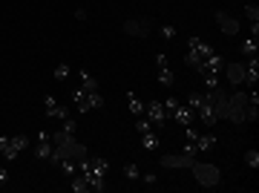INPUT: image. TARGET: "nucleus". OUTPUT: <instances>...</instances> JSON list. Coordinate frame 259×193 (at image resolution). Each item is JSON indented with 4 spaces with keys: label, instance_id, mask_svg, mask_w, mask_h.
I'll return each mask as SVG.
<instances>
[{
    "label": "nucleus",
    "instance_id": "1",
    "mask_svg": "<svg viewBox=\"0 0 259 193\" xmlns=\"http://www.w3.org/2000/svg\"><path fill=\"white\" fill-rule=\"evenodd\" d=\"M90 156V150H87V144H81V141H75L72 135H63L61 141H55L52 144V156H49V164L58 167V162H63V159H72V162H81V159H87Z\"/></svg>",
    "mask_w": 259,
    "mask_h": 193
},
{
    "label": "nucleus",
    "instance_id": "2",
    "mask_svg": "<svg viewBox=\"0 0 259 193\" xmlns=\"http://www.w3.org/2000/svg\"><path fill=\"white\" fill-rule=\"evenodd\" d=\"M187 170L193 173V179L202 188H219V182H222V170L216 164H210V162H193Z\"/></svg>",
    "mask_w": 259,
    "mask_h": 193
},
{
    "label": "nucleus",
    "instance_id": "3",
    "mask_svg": "<svg viewBox=\"0 0 259 193\" xmlns=\"http://www.w3.org/2000/svg\"><path fill=\"white\" fill-rule=\"evenodd\" d=\"M248 92H233V95H228V121L233 124V127H245L248 121H245V110H248Z\"/></svg>",
    "mask_w": 259,
    "mask_h": 193
},
{
    "label": "nucleus",
    "instance_id": "4",
    "mask_svg": "<svg viewBox=\"0 0 259 193\" xmlns=\"http://www.w3.org/2000/svg\"><path fill=\"white\" fill-rule=\"evenodd\" d=\"M193 162H196V159H190V156H184V153H161V159H158V164L167 167V170H187Z\"/></svg>",
    "mask_w": 259,
    "mask_h": 193
},
{
    "label": "nucleus",
    "instance_id": "5",
    "mask_svg": "<svg viewBox=\"0 0 259 193\" xmlns=\"http://www.w3.org/2000/svg\"><path fill=\"white\" fill-rule=\"evenodd\" d=\"M144 116L150 119V124H155V127H164V124L170 121V116H167L164 104H161V101H155V98L144 104Z\"/></svg>",
    "mask_w": 259,
    "mask_h": 193
},
{
    "label": "nucleus",
    "instance_id": "6",
    "mask_svg": "<svg viewBox=\"0 0 259 193\" xmlns=\"http://www.w3.org/2000/svg\"><path fill=\"white\" fill-rule=\"evenodd\" d=\"M213 17H216V23H219V29H222V35H225V38H236V35H239V20H236L233 15H228V12H222V9H219Z\"/></svg>",
    "mask_w": 259,
    "mask_h": 193
},
{
    "label": "nucleus",
    "instance_id": "7",
    "mask_svg": "<svg viewBox=\"0 0 259 193\" xmlns=\"http://www.w3.org/2000/svg\"><path fill=\"white\" fill-rule=\"evenodd\" d=\"M170 121H176L179 127H187V124H193V121H196V110L179 101V104L170 110Z\"/></svg>",
    "mask_w": 259,
    "mask_h": 193
},
{
    "label": "nucleus",
    "instance_id": "8",
    "mask_svg": "<svg viewBox=\"0 0 259 193\" xmlns=\"http://www.w3.org/2000/svg\"><path fill=\"white\" fill-rule=\"evenodd\" d=\"M150 23H153L150 17H141V20H124V26H121V29H124L127 35H133V38H147V35H150V29H153Z\"/></svg>",
    "mask_w": 259,
    "mask_h": 193
},
{
    "label": "nucleus",
    "instance_id": "9",
    "mask_svg": "<svg viewBox=\"0 0 259 193\" xmlns=\"http://www.w3.org/2000/svg\"><path fill=\"white\" fill-rule=\"evenodd\" d=\"M222 75L230 81V87H242L245 84V64L242 61H230V64H225Z\"/></svg>",
    "mask_w": 259,
    "mask_h": 193
},
{
    "label": "nucleus",
    "instance_id": "10",
    "mask_svg": "<svg viewBox=\"0 0 259 193\" xmlns=\"http://www.w3.org/2000/svg\"><path fill=\"white\" fill-rule=\"evenodd\" d=\"M78 107V113H90V110H104L107 107V98H104L101 92L95 89V92H87V98L81 101V104H75Z\"/></svg>",
    "mask_w": 259,
    "mask_h": 193
},
{
    "label": "nucleus",
    "instance_id": "11",
    "mask_svg": "<svg viewBox=\"0 0 259 193\" xmlns=\"http://www.w3.org/2000/svg\"><path fill=\"white\" fill-rule=\"evenodd\" d=\"M44 107H46V116H49V119H58V121L69 119V107H66V104H58L52 95H46V98H44Z\"/></svg>",
    "mask_w": 259,
    "mask_h": 193
},
{
    "label": "nucleus",
    "instance_id": "12",
    "mask_svg": "<svg viewBox=\"0 0 259 193\" xmlns=\"http://www.w3.org/2000/svg\"><path fill=\"white\" fill-rule=\"evenodd\" d=\"M213 55V52H210ZM205 61H207V55H202V52H196V49H187L184 52V64L187 66H193L196 72H202V66H205Z\"/></svg>",
    "mask_w": 259,
    "mask_h": 193
},
{
    "label": "nucleus",
    "instance_id": "13",
    "mask_svg": "<svg viewBox=\"0 0 259 193\" xmlns=\"http://www.w3.org/2000/svg\"><path fill=\"white\" fill-rule=\"evenodd\" d=\"M225 64H228V61H225L219 52H213V55H207V61H205V66H202V72H219V75H222Z\"/></svg>",
    "mask_w": 259,
    "mask_h": 193
},
{
    "label": "nucleus",
    "instance_id": "14",
    "mask_svg": "<svg viewBox=\"0 0 259 193\" xmlns=\"http://www.w3.org/2000/svg\"><path fill=\"white\" fill-rule=\"evenodd\" d=\"M187 49H196V52H202V55H210V52H216V49L207 44L205 38H199V35H190V38H187Z\"/></svg>",
    "mask_w": 259,
    "mask_h": 193
},
{
    "label": "nucleus",
    "instance_id": "15",
    "mask_svg": "<svg viewBox=\"0 0 259 193\" xmlns=\"http://www.w3.org/2000/svg\"><path fill=\"white\" fill-rule=\"evenodd\" d=\"M0 153H3V159H6V162H15V159L20 156V153L12 147V135H0Z\"/></svg>",
    "mask_w": 259,
    "mask_h": 193
},
{
    "label": "nucleus",
    "instance_id": "16",
    "mask_svg": "<svg viewBox=\"0 0 259 193\" xmlns=\"http://www.w3.org/2000/svg\"><path fill=\"white\" fill-rule=\"evenodd\" d=\"M196 119H199V121L205 124V127H213V124L219 121V119L213 116V110H210V104H207V101L202 104V107H199V110H196Z\"/></svg>",
    "mask_w": 259,
    "mask_h": 193
},
{
    "label": "nucleus",
    "instance_id": "17",
    "mask_svg": "<svg viewBox=\"0 0 259 193\" xmlns=\"http://www.w3.org/2000/svg\"><path fill=\"white\" fill-rule=\"evenodd\" d=\"M158 84H161L164 89H173V87H176V75H173L170 66H158Z\"/></svg>",
    "mask_w": 259,
    "mask_h": 193
},
{
    "label": "nucleus",
    "instance_id": "18",
    "mask_svg": "<svg viewBox=\"0 0 259 193\" xmlns=\"http://www.w3.org/2000/svg\"><path fill=\"white\" fill-rule=\"evenodd\" d=\"M69 188L75 193H90V182L84 173H75V176H69Z\"/></svg>",
    "mask_w": 259,
    "mask_h": 193
},
{
    "label": "nucleus",
    "instance_id": "19",
    "mask_svg": "<svg viewBox=\"0 0 259 193\" xmlns=\"http://www.w3.org/2000/svg\"><path fill=\"white\" fill-rule=\"evenodd\" d=\"M49 156H52V141L46 138V141H38L35 144V159L38 162H49Z\"/></svg>",
    "mask_w": 259,
    "mask_h": 193
},
{
    "label": "nucleus",
    "instance_id": "20",
    "mask_svg": "<svg viewBox=\"0 0 259 193\" xmlns=\"http://www.w3.org/2000/svg\"><path fill=\"white\" fill-rule=\"evenodd\" d=\"M78 78H81V87H84V89H90V92L101 89V84H98V78H95V75H90V72H84V69H81V72H78Z\"/></svg>",
    "mask_w": 259,
    "mask_h": 193
},
{
    "label": "nucleus",
    "instance_id": "21",
    "mask_svg": "<svg viewBox=\"0 0 259 193\" xmlns=\"http://www.w3.org/2000/svg\"><path fill=\"white\" fill-rule=\"evenodd\" d=\"M127 107H130L133 116H144V101H141L136 92H127Z\"/></svg>",
    "mask_w": 259,
    "mask_h": 193
},
{
    "label": "nucleus",
    "instance_id": "22",
    "mask_svg": "<svg viewBox=\"0 0 259 193\" xmlns=\"http://www.w3.org/2000/svg\"><path fill=\"white\" fill-rule=\"evenodd\" d=\"M141 144H144V150H147V153H155V150H158V135H155L153 130L141 133Z\"/></svg>",
    "mask_w": 259,
    "mask_h": 193
},
{
    "label": "nucleus",
    "instance_id": "23",
    "mask_svg": "<svg viewBox=\"0 0 259 193\" xmlns=\"http://www.w3.org/2000/svg\"><path fill=\"white\" fill-rule=\"evenodd\" d=\"M196 147H199V153H207V150H213L216 147V135H210V133H199V138H196Z\"/></svg>",
    "mask_w": 259,
    "mask_h": 193
},
{
    "label": "nucleus",
    "instance_id": "24",
    "mask_svg": "<svg viewBox=\"0 0 259 193\" xmlns=\"http://www.w3.org/2000/svg\"><path fill=\"white\" fill-rule=\"evenodd\" d=\"M239 49H242V55H245V58H251V55H257V52H259V41L251 35V38H245V41H242V46H239Z\"/></svg>",
    "mask_w": 259,
    "mask_h": 193
},
{
    "label": "nucleus",
    "instance_id": "25",
    "mask_svg": "<svg viewBox=\"0 0 259 193\" xmlns=\"http://www.w3.org/2000/svg\"><path fill=\"white\" fill-rule=\"evenodd\" d=\"M199 75H202V81H205V89L222 87V75H219V72H199Z\"/></svg>",
    "mask_w": 259,
    "mask_h": 193
},
{
    "label": "nucleus",
    "instance_id": "26",
    "mask_svg": "<svg viewBox=\"0 0 259 193\" xmlns=\"http://www.w3.org/2000/svg\"><path fill=\"white\" fill-rule=\"evenodd\" d=\"M124 179H127V182H138V179H141V170H138L136 162H127V164H124Z\"/></svg>",
    "mask_w": 259,
    "mask_h": 193
},
{
    "label": "nucleus",
    "instance_id": "27",
    "mask_svg": "<svg viewBox=\"0 0 259 193\" xmlns=\"http://www.w3.org/2000/svg\"><path fill=\"white\" fill-rule=\"evenodd\" d=\"M161 38H164V41H176V38H179V29H176L173 23H164V26H161Z\"/></svg>",
    "mask_w": 259,
    "mask_h": 193
},
{
    "label": "nucleus",
    "instance_id": "28",
    "mask_svg": "<svg viewBox=\"0 0 259 193\" xmlns=\"http://www.w3.org/2000/svg\"><path fill=\"white\" fill-rule=\"evenodd\" d=\"M202 104H205V95H202V92H187V107L199 110Z\"/></svg>",
    "mask_w": 259,
    "mask_h": 193
},
{
    "label": "nucleus",
    "instance_id": "29",
    "mask_svg": "<svg viewBox=\"0 0 259 193\" xmlns=\"http://www.w3.org/2000/svg\"><path fill=\"white\" fill-rule=\"evenodd\" d=\"M58 167L63 170V176H75V173H78V167H75V162H72V159H63V162H58Z\"/></svg>",
    "mask_w": 259,
    "mask_h": 193
},
{
    "label": "nucleus",
    "instance_id": "30",
    "mask_svg": "<svg viewBox=\"0 0 259 193\" xmlns=\"http://www.w3.org/2000/svg\"><path fill=\"white\" fill-rule=\"evenodd\" d=\"M12 147H15L17 153H23V150L29 147V138H26V135H12Z\"/></svg>",
    "mask_w": 259,
    "mask_h": 193
},
{
    "label": "nucleus",
    "instance_id": "31",
    "mask_svg": "<svg viewBox=\"0 0 259 193\" xmlns=\"http://www.w3.org/2000/svg\"><path fill=\"white\" fill-rule=\"evenodd\" d=\"M52 75H55V81H66L69 78V64H58Z\"/></svg>",
    "mask_w": 259,
    "mask_h": 193
},
{
    "label": "nucleus",
    "instance_id": "32",
    "mask_svg": "<svg viewBox=\"0 0 259 193\" xmlns=\"http://www.w3.org/2000/svg\"><path fill=\"white\" fill-rule=\"evenodd\" d=\"M245 164L257 170L259 167V150H248V153H245Z\"/></svg>",
    "mask_w": 259,
    "mask_h": 193
},
{
    "label": "nucleus",
    "instance_id": "33",
    "mask_svg": "<svg viewBox=\"0 0 259 193\" xmlns=\"http://www.w3.org/2000/svg\"><path fill=\"white\" fill-rule=\"evenodd\" d=\"M245 15H248L251 23H259V9L254 6V3H245Z\"/></svg>",
    "mask_w": 259,
    "mask_h": 193
},
{
    "label": "nucleus",
    "instance_id": "34",
    "mask_svg": "<svg viewBox=\"0 0 259 193\" xmlns=\"http://www.w3.org/2000/svg\"><path fill=\"white\" fill-rule=\"evenodd\" d=\"M61 130H63L66 135H75V130H78V121H75V119H63V124H61Z\"/></svg>",
    "mask_w": 259,
    "mask_h": 193
},
{
    "label": "nucleus",
    "instance_id": "35",
    "mask_svg": "<svg viewBox=\"0 0 259 193\" xmlns=\"http://www.w3.org/2000/svg\"><path fill=\"white\" fill-rule=\"evenodd\" d=\"M184 156H190V159H196L199 156V147H196V141H184V150H182Z\"/></svg>",
    "mask_w": 259,
    "mask_h": 193
},
{
    "label": "nucleus",
    "instance_id": "36",
    "mask_svg": "<svg viewBox=\"0 0 259 193\" xmlns=\"http://www.w3.org/2000/svg\"><path fill=\"white\" fill-rule=\"evenodd\" d=\"M136 130H138V135H141V133H147V130H153V124H150V119H147V116H144V119L138 116V121H136Z\"/></svg>",
    "mask_w": 259,
    "mask_h": 193
},
{
    "label": "nucleus",
    "instance_id": "37",
    "mask_svg": "<svg viewBox=\"0 0 259 193\" xmlns=\"http://www.w3.org/2000/svg\"><path fill=\"white\" fill-rule=\"evenodd\" d=\"M184 130V141H196L199 138V130H193V124H187V127H182Z\"/></svg>",
    "mask_w": 259,
    "mask_h": 193
},
{
    "label": "nucleus",
    "instance_id": "38",
    "mask_svg": "<svg viewBox=\"0 0 259 193\" xmlns=\"http://www.w3.org/2000/svg\"><path fill=\"white\" fill-rule=\"evenodd\" d=\"M141 179H144V185H158V176L155 173H141Z\"/></svg>",
    "mask_w": 259,
    "mask_h": 193
},
{
    "label": "nucleus",
    "instance_id": "39",
    "mask_svg": "<svg viewBox=\"0 0 259 193\" xmlns=\"http://www.w3.org/2000/svg\"><path fill=\"white\" fill-rule=\"evenodd\" d=\"M155 64H158V66H167V55H164V52H158V55H155Z\"/></svg>",
    "mask_w": 259,
    "mask_h": 193
},
{
    "label": "nucleus",
    "instance_id": "40",
    "mask_svg": "<svg viewBox=\"0 0 259 193\" xmlns=\"http://www.w3.org/2000/svg\"><path fill=\"white\" fill-rule=\"evenodd\" d=\"M75 20H87V9H75Z\"/></svg>",
    "mask_w": 259,
    "mask_h": 193
},
{
    "label": "nucleus",
    "instance_id": "41",
    "mask_svg": "<svg viewBox=\"0 0 259 193\" xmlns=\"http://www.w3.org/2000/svg\"><path fill=\"white\" fill-rule=\"evenodd\" d=\"M0 185H9V170L0 167Z\"/></svg>",
    "mask_w": 259,
    "mask_h": 193
}]
</instances>
